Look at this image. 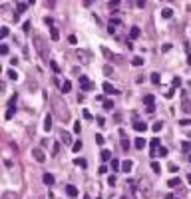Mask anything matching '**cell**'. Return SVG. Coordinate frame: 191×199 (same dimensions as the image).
Instances as JSON below:
<instances>
[{
    "instance_id": "49",
    "label": "cell",
    "mask_w": 191,
    "mask_h": 199,
    "mask_svg": "<svg viewBox=\"0 0 191 199\" xmlns=\"http://www.w3.org/2000/svg\"><path fill=\"white\" fill-rule=\"evenodd\" d=\"M58 151H60V145L56 143V145H54V149H52V155H58Z\"/></svg>"
},
{
    "instance_id": "1",
    "label": "cell",
    "mask_w": 191,
    "mask_h": 199,
    "mask_svg": "<svg viewBox=\"0 0 191 199\" xmlns=\"http://www.w3.org/2000/svg\"><path fill=\"white\" fill-rule=\"evenodd\" d=\"M52 104H54V110H56V114L60 116V119H64V121H66V119L70 118V112L66 110V104H62L58 98H54V100H52Z\"/></svg>"
},
{
    "instance_id": "47",
    "label": "cell",
    "mask_w": 191,
    "mask_h": 199,
    "mask_svg": "<svg viewBox=\"0 0 191 199\" xmlns=\"http://www.w3.org/2000/svg\"><path fill=\"white\" fill-rule=\"evenodd\" d=\"M189 123H191L189 118H185V119H181V121H179V125H183V127H185V125H189Z\"/></svg>"
},
{
    "instance_id": "3",
    "label": "cell",
    "mask_w": 191,
    "mask_h": 199,
    "mask_svg": "<svg viewBox=\"0 0 191 199\" xmlns=\"http://www.w3.org/2000/svg\"><path fill=\"white\" fill-rule=\"evenodd\" d=\"M139 189L143 191V195H145V197H149V195H151V183H149V179H145V177H143V179L139 181Z\"/></svg>"
},
{
    "instance_id": "42",
    "label": "cell",
    "mask_w": 191,
    "mask_h": 199,
    "mask_svg": "<svg viewBox=\"0 0 191 199\" xmlns=\"http://www.w3.org/2000/svg\"><path fill=\"white\" fill-rule=\"evenodd\" d=\"M0 54H2V56H6V54H8V46H6V44H2V46H0Z\"/></svg>"
},
{
    "instance_id": "29",
    "label": "cell",
    "mask_w": 191,
    "mask_h": 199,
    "mask_svg": "<svg viewBox=\"0 0 191 199\" xmlns=\"http://www.w3.org/2000/svg\"><path fill=\"white\" fill-rule=\"evenodd\" d=\"M151 129L153 131H161V129H163V121H155L151 125Z\"/></svg>"
},
{
    "instance_id": "27",
    "label": "cell",
    "mask_w": 191,
    "mask_h": 199,
    "mask_svg": "<svg viewBox=\"0 0 191 199\" xmlns=\"http://www.w3.org/2000/svg\"><path fill=\"white\" fill-rule=\"evenodd\" d=\"M171 14H173L171 8H163V10H161V16H163V18H171Z\"/></svg>"
},
{
    "instance_id": "12",
    "label": "cell",
    "mask_w": 191,
    "mask_h": 199,
    "mask_svg": "<svg viewBox=\"0 0 191 199\" xmlns=\"http://www.w3.org/2000/svg\"><path fill=\"white\" fill-rule=\"evenodd\" d=\"M157 147H159V139H157V137H153V139H151V155H153V157L157 155Z\"/></svg>"
},
{
    "instance_id": "13",
    "label": "cell",
    "mask_w": 191,
    "mask_h": 199,
    "mask_svg": "<svg viewBox=\"0 0 191 199\" xmlns=\"http://www.w3.org/2000/svg\"><path fill=\"white\" fill-rule=\"evenodd\" d=\"M100 157H102V161H110V159H112V151H110V149H102Z\"/></svg>"
},
{
    "instance_id": "53",
    "label": "cell",
    "mask_w": 191,
    "mask_h": 199,
    "mask_svg": "<svg viewBox=\"0 0 191 199\" xmlns=\"http://www.w3.org/2000/svg\"><path fill=\"white\" fill-rule=\"evenodd\" d=\"M84 118H86V119H92V114H90L88 110H84Z\"/></svg>"
},
{
    "instance_id": "15",
    "label": "cell",
    "mask_w": 191,
    "mask_h": 199,
    "mask_svg": "<svg viewBox=\"0 0 191 199\" xmlns=\"http://www.w3.org/2000/svg\"><path fill=\"white\" fill-rule=\"evenodd\" d=\"M104 92H106V94H117V92H115V88L110 84V82H106V84H104Z\"/></svg>"
},
{
    "instance_id": "8",
    "label": "cell",
    "mask_w": 191,
    "mask_h": 199,
    "mask_svg": "<svg viewBox=\"0 0 191 199\" xmlns=\"http://www.w3.org/2000/svg\"><path fill=\"white\" fill-rule=\"evenodd\" d=\"M66 193H68V197H78V189L74 187V185H66Z\"/></svg>"
},
{
    "instance_id": "33",
    "label": "cell",
    "mask_w": 191,
    "mask_h": 199,
    "mask_svg": "<svg viewBox=\"0 0 191 199\" xmlns=\"http://www.w3.org/2000/svg\"><path fill=\"white\" fill-rule=\"evenodd\" d=\"M181 149H183V151H189L191 149V141H183V143H181Z\"/></svg>"
},
{
    "instance_id": "28",
    "label": "cell",
    "mask_w": 191,
    "mask_h": 199,
    "mask_svg": "<svg viewBox=\"0 0 191 199\" xmlns=\"http://www.w3.org/2000/svg\"><path fill=\"white\" fill-rule=\"evenodd\" d=\"M14 112H16V108L14 106H8V110H6V119H10L14 116Z\"/></svg>"
},
{
    "instance_id": "59",
    "label": "cell",
    "mask_w": 191,
    "mask_h": 199,
    "mask_svg": "<svg viewBox=\"0 0 191 199\" xmlns=\"http://www.w3.org/2000/svg\"><path fill=\"white\" fill-rule=\"evenodd\" d=\"M189 163H191V155H189Z\"/></svg>"
},
{
    "instance_id": "37",
    "label": "cell",
    "mask_w": 191,
    "mask_h": 199,
    "mask_svg": "<svg viewBox=\"0 0 191 199\" xmlns=\"http://www.w3.org/2000/svg\"><path fill=\"white\" fill-rule=\"evenodd\" d=\"M104 74H106V76H112V74H114L112 66H104Z\"/></svg>"
},
{
    "instance_id": "4",
    "label": "cell",
    "mask_w": 191,
    "mask_h": 199,
    "mask_svg": "<svg viewBox=\"0 0 191 199\" xmlns=\"http://www.w3.org/2000/svg\"><path fill=\"white\" fill-rule=\"evenodd\" d=\"M80 86H82V90H84V92H90V90H94V88H96V86L88 80V76H80Z\"/></svg>"
},
{
    "instance_id": "44",
    "label": "cell",
    "mask_w": 191,
    "mask_h": 199,
    "mask_svg": "<svg viewBox=\"0 0 191 199\" xmlns=\"http://www.w3.org/2000/svg\"><path fill=\"white\" fill-rule=\"evenodd\" d=\"M0 36H2V38H6V36H8V28H6V26H2V30H0Z\"/></svg>"
},
{
    "instance_id": "40",
    "label": "cell",
    "mask_w": 191,
    "mask_h": 199,
    "mask_svg": "<svg viewBox=\"0 0 191 199\" xmlns=\"http://www.w3.org/2000/svg\"><path fill=\"white\" fill-rule=\"evenodd\" d=\"M171 86H173V88H179V86H181V78H173Z\"/></svg>"
},
{
    "instance_id": "14",
    "label": "cell",
    "mask_w": 191,
    "mask_h": 199,
    "mask_svg": "<svg viewBox=\"0 0 191 199\" xmlns=\"http://www.w3.org/2000/svg\"><path fill=\"white\" fill-rule=\"evenodd\" d=\"M26 8H28V2H18V4H16V10H18V12H16V18H18V14L24 12Z\"/></svg>"
},
{
    "instance_id": "45",
    "label": "cell",
    "mask_w": 191,
    "mask_h": 199,
    "mask_svg": "<svg viewBox=\"0 0 191 199\" xmlns=\"http://www.w3.org/2000/svg\"><path fill=\"white\" fill-rule=\"evenodd\" d=\"M102 54H104L106 58H112V54H110V50H108V48H104V46H102Z\"/></svg>"
},
{
    "instance_id": "25",
    "label": "cell",
    "mask_w": 191,
    "mask_h": 199,
    "mask_svg": "<svg viewBox=\"0 0 191 199\" xmlns=\"http://www.w3.org/2000/svg\"><path fill=\"white\" fill-rule=\"evenodd\" d=\"M119 133H121V147L127 151V147H129V141L125 139V133H123V131H119Z\"/></svg>"
},
{
    "instance_id": "31",
    "label": "cell",
    "mask_w": 191,
    "mask_h": 199,
    "mask_svg": "<svg viewBox=\"0 0 191 199\" xmlns=\"http://www.w3.org/2000/svg\"><path fill=\"white\" fill-rule=\"evenodd\" d=\"M151 169L155 171V173H159V171H161V165H159L157 161H151Z\"/></svg>"
},
{
    "instance_id": "22",
    "label": "cell",
    "mask_w": 191,
    "mask_h": 199,
    "mask_svg": "<svg viewBox=\"0 0 191 199\" xmlns=\"http://www.w3.org/2000/svg\"><path fill=\"white\" fill-rule=\"evenodd\" d=\"M80 149H82V139H76V141L72 143V151H74V153H78Z\"/></svg>"
},
{
    "instance_id": "38",
    "label": "cell",
    "mask_w": 191,
    "mask_h": 199,
    "mask_svg": "<svg viewBox=\"0 0 191 199\" xmlns=\"http://www.w3.org/2000/svg\"><path fill=\"white\" fill-rule=\"evenodd\" d=\"M112 108H114V102L106 100V102H104V110H112Z\"/></svg>"
},
{
    "instance_id": "32",
    "label": "cell",
    "mask_w": 191,
    "mask_h": 199,
    "mask_svg": "<svg viewBox=\"0 0 191 199\" xmlns=\"http://www.w3.org/2000/svg\"><path fill=\"white\" fill-rule=\"evenodd\" d=\"M104 141H106V139H104V135H102V133H98V135H96V143H98V145H104Z\"/></svg>"
},
{
    "instance_id": "18",
    "label": "cell",
    "mask_w": 191,
    "mask_h": 199,
    "mask_svg": "<svg viewBox=\"0 0 191 199\" xmlns=\"http://www.w3.org/2000/svg\"><path fill=\"white\" fill-rule=\"evenodd\" d=\"M139 34H141V32H139V28H137V26H133V28L129 30V38H131V40H135Z\"/></svg>"
},
{
    "instance_id": "41",
    "label": "cell",
    "mask_w": 191,
    "mask_h": 199,
    "mask_svg": "<svg viewBox=\"0 0 191 199\" xmlns=\"http://www.w3.org/2000/svg\"><path fill=\"white\" fill-rule=\"evenodd\" d=\"M80 131H82V123L76 121V123H74V133H80Z\"/></svg>"
},
{
    "instance_id": "19",
    "label": "cell",
    "mask_w": 191,
    "mask_h": 199,
    "mask_svg": "<svg viewBox=\"0 0 191 199\" xmlns=\"http://www.w3.org/2000/svg\"><path fill=\"white\" fill-rule=\"evenodd\" d=\"M50 38L56 42V40L60 38V30H58V28H50Z\"/></svg>"
},
{
    "instance_id": "57",
    "label": "cell",
    "mask_w": 191,
    "mask_h": 199,
    "mask_svg": "<svg viewBox=\"0 0 191 199\" xmlns=\"http://www.w3.org/2000/svg\"><path fill=\"white\" fill-rule=\"evenodd\" d=\"M187 64H189V66H191V56H189V58H187Z\"/></svg>"
},
{
    "instance_id": "36",
    "label": "cell",
    "mask_w": 191,
    "mask_h": 199,
    "mask_svg": "<svg viewBox=\"0 0 191 199\" xmlns=\"http://www.w3.org/2000/svg\"><path fill=\"white\" fill-rule=\"evenodd\" d=\"M50 66H52V70H54V72H56V74H58V72H60V66H58V64H56V62H54V60H50Z\"/></svg>"
},
{
    "instance_id": "56",
    "label": "cell",
    "mask_w": 191,
    "mask_h": 199,
    "mask_svg": "<svg viewBox=\"0 0 191 199\" xmlns=\"http://www.w3.org/2000/svg\"><path fill=\"white\" fill-rule=\"evenodd\" d=\"M169 169H171V171H173V173H175V171H179V169H177V165H175V163H171V165H169Z\"/></svg>"
},
{
    "instance_id": "5",
    "label": "cell",
    "mask_w": 191,
    "mask_h": 199,
    "mask_svg": "<svg viewBox=\"0 0 191 199\" xmlns=\"http://www.w3.org/2000/svg\"><path fill=\"white\" fill-rule=\"evenodd\" d=\"M153 102H155V98H153L151 94H147V96H143V104H145V106H147V108H145V110H147V112H149V114H151L153 110H155V106H153Z\"/></svg>"
},
{
    "instance_id": "35",
    "label": "cell",
    "mask_w": 191,
    "mask_h": 199,
    "mask_svg": "<svg viewBox=\"0 0 191 199\" xmlns=\"http://www.w3.org/2000/svg\"><path fill=\"white\" fill-rule=\"evenodd\" d=\"M74 163H76V165H80V167H86V159L76 157V159H74Z\"/></svg>"
},
{
    "instance_id": "20",
    "label": "cell",
    "mask_w": 191,
    "mask_h": 199,
    "mask_svg": "<svg viewBox=\"0 0 191 199\" xmlns=\"http://www.w3.org/2000/svg\"><path fill=\"white\" fill-rule=\"evenodd\" d=\"M149 80H151V84H155V86H157V84L161 82V76H159L157 72H153V74H149Z\"/></svg>"
},
{
    "instance_id": "46",
    "label": "cell",
    "mask_w": 191,
    "mask_h": 199,
    "mask_svg": "<svg viewBox=\"0 0 191 199\" xmlns=\"http://www.w3.org/2000/svg\"><path fill=\"white\" fill-rule=\"evenodd\" d=\"M16 76H18V74H16L14 70H8V78L10 80H16Z\"/></svg>"
},
{
    "instance_id": "24",
    "label": "cell",
    "mask_w": 191,
    "mask_h": 199,
    "mask_svg": "<svg viewBox=\"0 0 191 199\" xmlns=\"http://www.w3.org/2000/svg\"><path fill=\"white\" fill-rule=\"evenodd\" d=\"M70 90H72V82H70V80H66V82L62 84V92L66 94V92H70Z\"/></svg>"
},
{
    "instance_id": "16",
    "label": "cell",
    "mask_w": 191,
    "mask_h": 199,
    "mask_svg": "<svg viewBox=\"0 0 191 199\" xmlns=\"http://www.w3.org/2000/svg\"><path fill=\"white\" fill-rule=\"evenodd\" d=\"M44 129H46V131L52 129V116H46V118H44Z\"/></svg>"
},
{
    "instance_id": "51",
    "label": "cell",
    "mask_w": 191,
    "mask_h": 199,
    "mask_svg": "<svg viewBox=\"0 0 191 199\" xmlns=\"http://www.w3.org/2000/svg\"><path fill=\"white\" fill-rule=\"evenodd\" d=\"M68 42H70V44H78V38L76 36H68Z\"/></svg>"
},
{
    "instance_id": "54",
    "label": "cell",
    "mask_w": 191,
    "mask_h": 199,
    "mask_svg": "<svg viewBox=\"0 0 191 199\" xmlns=\"http://www.w3.org/2000/svg\"><path fill=\"white\" fill-rule=\"evenodd\" d=\"M98 125H106V119L102 118V116H100V118H98Z\"/></svg>"
},
{
    "instance_id": "9",
    "label": "cell",
    "mask_w": 191,
    "mask_h": 199,
    "mask_svg": "<svg viewBox=\"0 0 191 199\" xmlns=\"http://www.w3.org/2000/svg\"><path fill=\"white\" fill-rule=\"evenodd\" d=\"M131 167H133V163H131L129 159H125V161H121V171H125V173H129V171H131Z\"/></svg>"
},
{
    "instance_id": "17",
    "label": "cell",
    "mask_w": 191,
    "mask_h": 199,
    "mask_svg": "<svg viewBox=\"0 0 191 199\" xmlns=\"http://www.w3.org/2000/svg\"><path fill=\"white\" fill-rule=\"evenodd\" d=\"M60 139H62L64 143H70V141H72V135H70L68 131H62V133H60Z\"/></svg>"
},
{
    "instance_id": "50",
    "label": "cell",
    "mask_w": 191,
    "mask_h": 199,
    "mask_svg": "<svg viewBox=\"0 0 191 199\" xmlns=\"http://www.w3.org/2000/svg\"><path fill=\"white\" fill-rule=\"evenodd\" d=\"M106 171H108V167H106V165H100V169H98V173H102V175H104Z\"/></svg>"
},
{
    "instance_id": "61",
    "label": "cell",
    "mask_w": 191,
    "mask_h": 199,
    "mask_svg": "<svg viewBox=\"0 0 191 199\" xmlns=\"http://www.w3.org/2000/svg\"><path fill=\"white\" fill-rule=\"evenodd\" d=\"M40 199H46V197H40Z\"/></svg>"
},
{
    "instance_id": "21",
    "label": "cell",
    "mask_w": 191,
    "mask_h": 199,
    "mask_svg": "<svg viewBox=\"0 0 191 199\" xmlns=\"http://www.w3.org/2000/svg\"><path fill=\"white\" fill-rule=\"evenodd\" d=\"M143 147H145V139L143 137H137L135 139V149H143Z\"/></svg>"
},
{
    "instance_id": "11",
    "label": "cell",
    "mask_w": 191,
    "mask_h": 199,
    "mask_svg": "<svg viewBox=\"0 0 191 199\" xmlns=\"http://www.w3.org/2000/svg\"><path fill=\"white\" fill-rule=\"evenodd\" d=\"M42 179H44V183H46V185H54V181H56L52 173H44V177H42Z\"/></svg>"
},
{
    "instance_id": "48",
    "label": "cell",
    "mask_w": 191,
    "mask_h": 199,
    "mask_svg": "<svg viewBox=\"0 0 191 199\" xmlns=\"http://www.w3.org/2000/svg\"><path fill=\"white\" fill-rule=\"evenodd\" d=\"M108 32H110V34H115V26L112 22H110V26H108Z\"/></svg>"
},
{
    "instance_id": "7",
    "label": "cell",
    "mask_w": 191,
    "mask_h": 199,
    "mask_svg": "<svg viewBox=\"0 0 191 199\" xmlns=\"http://www.w3.org/2000/svg\"><path fill=\"white\" fill-rule=\"evenodd\" d=\"M181 110L187 114V116H191V100L189 98H183V104H181Z\"/></svg>"
},
{
    "instance_id": "23",
    "label": "cell",
    "mask_w": 191,
    "mask_h": 199,
    "mask_svg": "<svg viewBox=\"0 0 191 199\" xmlns=\"http://www.w3.org/2000/svg\"><path fill=\"white\" fill-rule=\"evenodd\" d=\"M143 62H145V60H143L141 56H135V58L131 60V64H133V66H143Z\"/></svg>"
},
{
    "instance_id": "52",
    "label": "cell",
    "mask_w": 191,
    "mask_h": 199,
    "mask_svg": "<svg viewBox=\"0 0 191 199\" xmlns=\"http://www.w3.org/2000/svg\"><path fill=\"white\" fill-rule=\"evenodd\" d=\"M161 50H163V52H169V50H171V44H163V48H161Z\"/></svg>"
},
{
    "instance_id": "26",
    "label": "cell",
    "mask_w": 191,
    "mask_h": 199,
    "mask_svg": "<svg viewBox=\"0 0 191 199\" xmlns=\"http://www.w3.org/2000/svg\"><path fill=\"white\" fill-rule=\"evenodd\" d=\"M169 187H179L181 185V181H179V177H173V179H169V183H167Z\"/></svg>"
},
{
    "instance_id": "58",
    "label": "cell",
    "mask_w": 191,
    "mask_h": 199,
    "mask_svg": "<svg viewBox=\"0 0 191 199\" xmlns=\"http://www.w3.org/2000/svg\"><path fill=\"white\" fill-rule=\"evenodd\" d=\"M187 181H189V183H191V173H189V175H187Z\"/></svg>"
},
{
    "instance_id": "55",
    "label": "cell",
    "mask_w": 191,
    "mask_h": 199,
    "mask_svg": "<svg viewBox=\"0 0 191 199\" xmlns=\"http://www.w3.org/2000/svg\"><path fill=\"white\" fill-rule=\"evenodd\" d=\"M108 183H110V185H115V177H114V175H112V177H108Z\"/></svg>"
},
{
    "instance_id": "30",
    "label": "cell",
    "mask_w": 191,
    "mask_h": 199,
    "mask_svg": "<svg viewBox=\"0 0 191 199\" xmlns=\"http://www.w3.org/2000/svg\"><path fill=\"white\" fill-rule=\"evenodd\" d=\"M16 197H18V195H16V193H12V191H6V193L2 195V199H16Z\"/></svg>"
},
{
    "instance_id": "2",
    "label": "cell",
    "mask_w": 191,
    "mask_h": 199,
    "mask_svg": "<svg viewBox=\"0 0 191 199\" xmlns=\"http://www.w3.org/2000/svg\"><path fill=\"white\" fill-rule=\"evenodd\" d=\"M34 48L38 50V54L44 58V60H48V48H46V42L42 36H34ZM50 62V60H48Z\"/></svg>"
},
{
    "instance_id": "43",
    "label": "cell",
    "mask_w": 191,
    "mask_h": 199,
    "mask_svg": "<svg viewBox=\"0 0 191 199\" xmlns=\"http://www.w3.org/2000/svg\"><path fill=\"white\" fill-rule=\"evenodd\" d=\"M78 58H82V62H88V54L86 52H78Z\"/></svg>"
},
{
    "instance_id": "39",
    "label": "cell",
    "mask_w": 191,
    "mask_h": 199,
    "mask_svg": "<svg viewBox=\"0 0 191 199\" xmlns=\"http://www.w3.org/2000/svg\"><path fill=\"white\" fill-rule=\"evenodd\" d=\"M157 155H159V157L167 155V147H163V145H161V147H159V151H157Z\"/></svg>"
},
{
    "instance_id": "34",
    "label": "cell",
    "mask_w": 191,
    "mask_h": 199,
    "mask_svg": "<svg viewBox=\"0 0 191 199\" xmlns=\"http://www.w3.org/2000/svg\"><path fill=\"white\" fill-rule=\"evenodd\" d=\"M119 167H121V163H119L117 159H112V169H115V171H117Z\"/></svg>"
},
{
    "instance_id": "6",
    "label": "cell",
    "mask_w": 191,
    "mask_h": 199,
    "mask_svg": "<svg viewBox=\"0 0 191 199\" xmlns=\"http://www.w3.org/2000/svg\"><path fill=\"white\" fill-rule=\"evenodd\" d=\"M32 157L36 159L38 163H44V161H46V155H44V151H42L40 147H34V149H32Z\"/></svg>"
},
{
    "instance_id": "10",
    "label": "cell",
    "mask_w": 191,
    "mask_h": 199,
    "mask_svg": "<svg viewBox=\"0 0 191 199\" xmlns=\"http://www.w3.org/2000/svg\"><path fill=\"white\" fill-rule=\"evenodd\" d=\"M133 129H135V131H145V129H147V123H143V121H135V123H133Z\"/></svg>"
},
{
    "instance_id": "60",
    "label": "cell",
    "mask_w": 191,
    "mask_h": 199,
    "mask_svg": "<svg viewBox=\"0 0 191 199\" xmlns=\"http://www.w3.org/2000/svg\"><path fill=\"white\" fill-rule=\"evenodd\" d=\"M189 88H191V82H189Z\"/></svg>"
}]
</instances>
